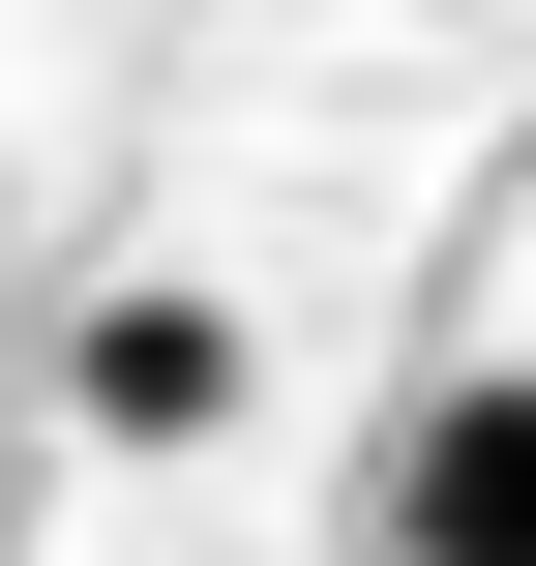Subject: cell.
<instances>
[{
  "label": "cell",
  "instance_id": "6da1fadb",
  "mask_svg": "<svg viewBox=\"0 0 536 566\" xmlns=\"http://www.w3.org/2000/svg\"><path fill=\"white\" fill-rule=\"evenodd\" d=\"M388 566H536V358L388 418Z\"/></svg>",
  "mask_w": 536,
  "mask_h": 566
},
{
  "label": "cell",
  "instance_id": "7a4b0ae2",
  "mask_svg": "<svg viewBox=\"0 0 536 566\" xmlns=\"http://www.w3.org/2000/svg\"><path fill=\"white\" fill-rule=\"evenodd\" d=\"M60 418H90V448H209V418H239V328L149 269V298H90V328H60Z\"/></svg>",
  "mask_w": 536,
  "mask_h": 566
}]
</instances>
